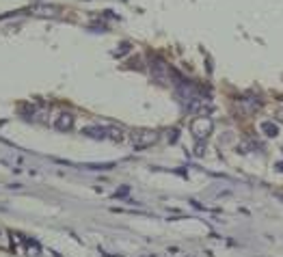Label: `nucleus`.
Returning <instances> with one entry per match:
<instances>
[{
	"label": "nucleus",
	"instance_id": "f257e3e1",
	"mask_svg": "<svg viewBox=\"0 0 283 257\" xmlns=\"http://www.w3.org/2000/svg\"><path fill=\"white\" fill-rule=\"evenodd\" d=\"M156 141H158V132H154V130H141V132L132 134L134 149H147V147H151Z\"/></svg>",
	"mask_w": 283,
	"mask_h": 257
},
{
	"label": "nucleus",
	"instance_id": "f03ea898",
	"mask_svg": "<svg viewBox=\"0 0 283 257\" xmlns=\"http://www.w3.org/2000/svg\"><path fill=\"white\" fill-rule=\"evenodd\" d=\"M190 132L197 141H203L205 136L212 132V121L208 117H197L193 123H190Z\"/></svg>",
	"mask_w": 283,
	"mask_h": 257
},
{
	"label": "nucleus",
	"instance_id": "7ed1b4c3",
	"mask_svg": "<svg viewBox=\"0 0 283 257\" xmlns=\"http://www.w3.org/2000/svg\"><path fill=\"white\" fill-rule=\"evenodd\" d=\"M54 128L61 130V132H67V130L74 128V114L72 113H61L57 114V119H54Z\"/></svg>",
	"mask_w": 283,
	"mask_h": 257
},
{
	"label": "nucleus",
	"instance_id": "20e7f679",
	"mask_svg": "<svg viewBox=\"0 0 283 257\" xmlns=\"http://www.w3.org/2000/svg\"><path fill=\"white\" fill-rule=\"evenodd\" d=\"M240 104H242L244 113L253 114L259 106H262V100H257V97H253V95H247V97H242V100H240Z\"/></svg>",
	"mask_w": 283,
	"mask_h": 257
},
{
	"label": "nucleus",
	"instance_id": "39448f33",
	"mask_svg": "<svg viewBox=\"0 0 283 257\" xmlns=\"http://www.w3.org/2000/svg\"><path fill=\"white\" fill-rule=\"evenodd\" d=\"M154 76L158 80H162V83L169 78V67L165 65V61H156L154 63Z\"/></svg>",
	"mask_w": 283,
	"mask_h": 257
},
{
	"label": "nucleus",
	"instance_id": "423d86ee",
	"mask_svg": "<svg viewBox=\"0 0 283 257\" xmlns=\"http://www.w3.org/2000/svg\"><path fill=\"white\" fill-rule=\"evenodd\" d=\"M83 132L91 139H106V128H85Z\"/></svg>",
	"mask_w": 283,
	"mask_h": 257
},
{
	"label": "nucleus",
	"instance_id": "0eeeda50",
	"mask_svg": "<svg viewBox=\"0 0 283 257\" xmlns=\"http://www.w3.org/2000/svg\"><path fill=\"white\" fill-rule=\"evenodd\" d=\"M106 139L111 141H123V132L119 128H106Z\"/></svg>",
	"mask_w": 283,
	"mask_h": 257
},
{
	"label": "nucleus",
	"instance_id": "6e6552de",
	"mask_svg": "<svg viewBox=\"0 0 283 257\" xmlns=\"http://www.w3.org/2000/svg\"><path fill=\"white\" fill-rule=\"evenodd\" d=\"M262 130H264V132L268 134V136H277V134H279V128H277L273 121H264V123H262Z\"/></svg>",
	"mask_w": 283,
	"mask_h": 257
},
{
	"label": "nucleus",
	"instance_id": "1a4fd4ad",
	"mask_svg": "<svg viewBox=\"0 0 283 257\" xmlns=\"http://www.w3.org/2000/svg\"><path fill=\"white\" fill-rule=\"evenodd\" d=\"M277 171H283V162H277Z\"/></svg>",
	"mask_w": 283,
	"mask_h": 257
}]
</instances>
